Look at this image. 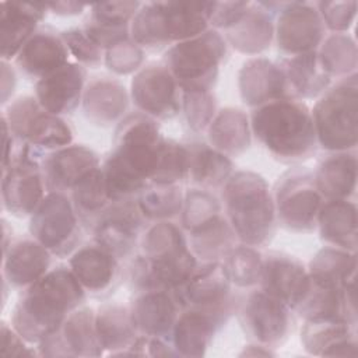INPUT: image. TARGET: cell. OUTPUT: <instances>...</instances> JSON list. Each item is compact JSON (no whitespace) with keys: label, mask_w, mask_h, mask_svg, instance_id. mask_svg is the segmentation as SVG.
I'll return each instance as SVG.
<instances>
[{"label":"cell","mask_w":358,"mask_h":358,"mask_svg":"<svg viewBox=\"0 0 358 358\" xmlns=\"http://www.w3.org/2000/svg\"><path fill=\"white\" fill-rule=\"evenodd\" d=\"M162 137L155 120L141 112L120 120L115 133V150L102 168L112 201L133 200L151 182Z\"/></svg>","instance_id":"1"},{"label":"cell","mask_w":358,"mask_h":358,"mask_svg":"<svg viewBox=\"0 0 358 358\" xmlns=\"http://www.w3.org/2000/svg\"><path fill=\"white\" fill-rule=\"evenodd\" d=\"M85 299V289L67 267L48 271L24 289L13 316V329L28 343H41L56 333Z\"/></svg>","instance_id":"2"},{"label":"cell","mask_w":358,"mask_h":358,"mask_svg":"<svg viewBox=\"0 0 358 358\" xmlns=\"http://www.w3.org/2000/svg\"><path fill=\"white\" fill-rule=\"evenodd\" d=\"M250 129L281 161H301L315 154L317 138L312 113L298 98H282L257 106L250 115Z\"/></svg>","instance_id":"3"},{"label":"cell","mask_w":358,"mask_h":358,"mask_svg":"<svg viewBox=\"0 0 358 358\" xmlns=\"http://www.w3.org/2000/svg\"><path fill=\"white\" fill-rule=\"evenodd\" d=\"M211 1L141 3L130 24L133 42L151 50L183 42L208 29Z\"/></svg>","instance_id":"4"},{"label":"cell","mask_w":358,"mask_h":358,"mask_svg":"<svg viewBox=\"0 0 358 358\" xmlns=\"http://www.w3.org/2000/svg\"><path fill=\"white\" fill-rule=\"evenodd\" d=\"M222 196L228 222L243 245L257 246L273 235L274 200L260 175L236 172L224 185Z\"/></svg>","instance_id":"5"},{"label":"cell","mask_w":358,"mask_h":358,"mask_svg":"<svg viewBox=\"0 0 358 358\" xmlns=\"http://www.w3.org/2000/svg\"><path fill=\"white\" fill-rule=\"evenodd\" d=\"M225 52L224 36L215 29H207L196 38L173 43L164 63L182 92H210Z\"/></svg>","instance_id":"6"},{"label":"cell","mask_w":358,"mask_h":358,"mask_svg":"<svg viewBox=\"0 0 358 358\" xmlns=\"http://www.w3.org/2000/svg\"><path fill=\"white\" fill-rule=\"evenodd\" d=\"M357 74L341 78L327 88L316 102L312 119L317 143L334 152H344L357 145Z\"/></svg>","instance_id":"7"},{"label":"cell","mask_w":358,"mask_h":358,"mask_svg":"<svg viewBox=\"0 0 358 358\" xmlns=\"http://www.w3.org/2000/svg\"><path fill=\"white\" fill-rule=\"evenodd\" d=\"M1 119L20 141L39 154L41 150H59L73 140L70 126L57 115L46 112L36 98L21 96L11 102Z\"/></svg>","instance_id":"8"},{"label":"cell","mask_w":358,"mask_h":358,"mask_svg":"<svg viewBox=\"0 0 358 358\" xmlns=\"http://www.w3.org/2000/svg\"><path fill=\"white\" fill-rule=\"evenodd\" d=\"M274 199L277 218L285 228L308 232L316 227L323 196L313 172L301 166L287 171L277 182Z\"/></svg>","instance_id":"9"},{"label":"cell","mask_w":358,"mask_h":358,"mask_svg":"<svg viewBox=\"0 0 358 358\" xmlns=\"http://www.w3.org/2000/svg\"><path fill=\"white\" fill-rule=\"evenodd\" d=\"M29 232L50 253L66 256L80 241L78 215L64 193L49 192L31 215Z\"/></svg>","instance_id":"10"},{"label":"cell","mask_w":358,"mask_h":358,"mask_svg":"<svg viewBox=\"0 0 358 358\" xmlns=\"http://www.w3.org/2000/svg\"><path fill=\"white\" fill-rule=\"evenodd\" d=\"M35 155L32 148L24 144L13 161L3 168V206L15 217L32 215L45 197L43 173Z\"/></svg>","instance_id":"11"},{"label":"cell","mask_w":358,"mask_h":358,"mask_svg":"<svg viewBox=\"0 0 358 358\" xmlns=\"http://www.w3.org/2000/svg\"><path fill=\"white\" fill-rule=\"evenodd\" d=\"M275 36L278 49L288 57L315 52L323 39L324 24L315 4L305 1L278 3Z\"/></svg>","instance_id":"12"},{"label":"cell","mask_w":358,"mask_h":358,"mask_svg":"<svg viewBox=\"0 0 358 358\" xmlns=\"http://www.w3.org/2000/svg\"><path fill=\"white\" fill-rule=\"evenodd\" d=\"M131 98L141 113L152 119H171L178 115L180 88L165 64H148L131 81Z\"/></svg>","instance_id":"13"},{"label":"cell","mask_w":358,"mask_h":358,"mask_svg":"<svg viewBox=\"0 0 358 358\" xmlns=\"http://www.w3.org/2000/svg\"><path fill=\"white\" fill-rule=\"evenodd\" d=\"M173 295L182 309L194 308L229 315L231 281L222 263L207 262L197 266L192 277Z\"/></svg>","instance_id":"14"},{"label":"cell","mask_w":358,"mask_h":358,"mask_svg":"<svg viewBox=\"0 0 358 358\" xmlns=\"http://www.w3.org/2000/svg\"><path fill=\"white\" fill-rule=\"evenodd\" d=\"M144 218L137 201H113L94 221L95 243L116 259L129 255L136 245Z\"/></svg>","instance_id":"15"},{"label":"cell","mask_w":358,"mask_h":358,"mask_svg":"<svg viewBox=\"0 0 358 358\" xmlns=\"http://www.w3.org/2000/svg\"><path fill=\"white\" fill-rule=\"evenodd\" d=\"M241 319L245 330L262 345L282 343L289 329V308L263 289L248 295Z\"/></svg>","instance_id":"16"},{"label":"cell","mask_w":358,"mask_h":358,"mask_svg":"<svg viewBox=\"0 0 358 358\" xmlns=\"http://www.w3.org/2000/svg\"><path fill=\"white\" fill-rule=\"evenodd\" d=\"M39 350L43 355H101L92 309L78 308L71 312L56 333L39 343Z\"/></svg>","instance_id":"17"},{"label":"cell","mask_w":358,"mask_h":358,"mask_svg":"<svg viewBox=\"0 0 358 358\" xmlns=\"http://www.w3.org/2000/svg\"><path fill=\"white\" fill-rule=\"evenodd\" d=\"M85 77L87 71L81 64L67 63L36 81L35 98L49 113H71L84 95Z\"/></svg>","instance_id":"18"},{"label":"cell","mask_w":358,"mask_h":358,"mask_svg":"<svg viewBox=\"0 0 358 358\" xmlns=\"http://www.w3.org/2000/svg\"><path fill=\"white\" fill-rule=\"evenodd\" d=\"M260 282L266 294L295 309L308 289L309 273L292 256L273 252L263 259Z\"/></svg>","instance_id":"19"},{"label":"cell","mask_w":358,"mask_h":358,"mask_svg":"<svg viewBox=\"0 0 358 358\" xmlns=\"http://www.w3.org/2000/svg\"><path fill=\"white\" fill-rule=\"evenodd\" d=\"M239 91L245 103L260 106L282 98H295L280 64L264 57L248 60L239 71Z\"/></svg>","instance_id":"20"},{"label":"cell","mask_w":358,"mask_h":358,"mask_svg":"<svg viewBox=\"0 0 358 358\" xmlns=\"http://www.w3.org/2000/svg\"><path fill=\"white\" fill-rule=\"evenodd\" d=\"M99 168L98 155L85 145H67L53 151L43 161L42 173L48 193L73 190L90 172Z\"/></svg>","instance_id":"21"},{"label":"cell","mask_w":358,"mask_h":358,"mask_svg":"<svg viewBox=\"0 0 358 358\" xmlns=\"http://www.w3.org/2000/svg\"><path fill=\"white\" fill-rule=\"evenodd\" d=\"M48 4L27 1L0 3V39L1 60L17 57L21 48L38 31V22L43 20Z\"/></svg>","instance_id":"22"},{"label":"cell","mask_w":358,"mask_h":358,"mask_svg":"<svg viewBox=\"0 0 358 358\" xmlns=\"http://www.w3.org/2000/svg\"><path fill=\"white\" fill-rule=\"evenodd\" d=\"M179 303L171 291L148 289L133 302L130 312L138 333L147 337L165 338L172 336L179 316Z\"/></svg>","instance_id":"23"},{"label":"cell","mask_w":358,"mask_h":358,"mask_svg":"<svg viewBox=\"0 0 358 358\" xmlns=\"http://www.w3.org/2000/svg\"><path fill=\"white\" fill-rule=\"evenodd\" d=\"M302 343L315 355L355 357V324L345 319H309L302 329Z\"/></svg>","instance_id":"24"},{"label":"cell","mask_w":358,"mask_h":358,"mask_svg":"<svg viewBox=\"0 0 358 358\" xmlns=\"http://www.w3.org/2000/svg\"><path fill=\"white\" fill-rule=\"evenodd\" d=\"M227 316L225 313L194 308L182 309L172 330L173 345L178 355H204L215 330L222 324Z\"/></svg>","instance_id":"25"},{"label":"cell","mask_w":358,"mask_h":358,"mask_svg":"<svg viewBox=\"0 0 358 358\" xmlns=\"http://www.w3.org/2000/svg\"><path fill=\"white\" fill-rule=\"evenodd\" d=\"M50 252L36 239L10 243L3 252V277L14 288H28L48 273Z\"/></svg>","instance_id":"26"},{"label":"cell","mask_w":358,"mask_h":358,"mask_svg":"<svg viewBox=\"0 0 358 358\" xmlns=\"http://www.w3.org/2000/svg\"><path fill=\"white\" fill-rule=\"evenodd\" d=\"M69 50L60 35L49 28L38 29L21 48L15 57L17 66L38 80L59 70L69 62Z\"/></svg>","instance_id":"27"},{"label":"cell","mask_w":358,"mask_h":358,"mask_svg":"<svg viewBox=\"0 0 358 358\" xmlns=\"http://www.w3.org/2000/svg\"><path fill=\"white\" fill-rule=\"evenodd\" d=\"M69 263L84 289L92 294L108 292L119 275L117 259L98 243L77 249Z\"/></svg>","instance_id":"28"},{"label":"cell","mask_w":358,"mask_h":358,"mask_svg":"<svg viewBox=\"0 0 358 358\" xmlns=\"http://www.w3.org/2000/svg\"><path fill=\"white\" fill-rule=\"evenodd\" d=\"M273 17L263 3H249L245 14L225 31L227 39L243 53H259L270 46Z\"/></svg>","instance_id":"29"},{"label":"cell","mask_w":358,"mask_h":358,"mask_svg":"<svg viewBox=\"0 0 358 358\" xmlns=\"http://www.w3.org/2000/svg\"><path fill=\"white\" fill-rule=\"evenodd\" d=\"M83 106L88 119L96 124H109L120 119L127 108L124 87L109 77H95L83 95Z\"/></svg>","instance_id":"30"},{"label":"cell","mask_w":358,"mask_h":358,"mask_svg":"<svg viewBox=\"0 0 358 358\" xmlns=\"http://www.w3.org/2000/svg\"><path fill=\"white\" fill-rule=\"evenodd\" d=\"M280 66L295 98H315L323 94L330 84L331 76L316 50L289 56Z\"/></svg>","instance_id":"31"},{"label":"cell","mask_w":358,"mask_h":358,"mask_svg":"<svg viewBox=\"0 0 358 358\" xmlns=\"http://www.w3.org/2000/svg\"><path fill=\"white\" fill-rule=\"evenodd\" d=\"M320 236L334 248L355 252L357 208L348 200H326L319 211Z\"/></svg>","instance_id":"32"},{"label":"cell","mask_w":358,"mask_h":358,"mask_svg":"<svg viewBox=\"0 0 358 358\" xmlns=\"http://www.w3.org/2000/svg\"><path fill=\"white\" fill-rule=\"evenodd\" d=\"M316 186L327 200H348L355 192L357 158L348 151L324 158L315 173Z\"/></svg>","instance_id":"33"},{"label":"cell","mask_w":358,"mask_h":358,"mask_svg":"<svg viewBox=\"0 0 358 358\" xmlns=\"http://www.w3.org/2000/svg\"><path fill=\"white\" fill-rule=\"evenodd\" d=\"M208 138L211 147L227 157L243 152L250 144L248 116L239 109L221 110L210 123Z\"/></svg>","instance_id":"34"},{"label":"cell","mask_w":358,"mask_h":358,"mask_svg":"<svg viewBox=\"0 0 358 358\" xmlns=\"http://www.w3.org/2000/svg\"><path fill=\"white\" fill-rule=\"evenodd\" d=\"M95 326L101 345L106 350L131 348L138 337L130 309L122 305L99 306Z\"/></svg>","instance_id":"35"},{"label":"cell","mask_w":358,"mask_h":358,"mask_svg":"<svg viewBox=\"0 0 358 358\" xmlns=\"http://www.w3.org/2000/svg\"><path fill=\"white\" fill-rule=\"evenodd\" d=\"M189 176L204 190L225 185L232 172L231 159L207 144H190Z\"/></svg>","instance_id":"36"},{"label":"cell","mask_w":358,"mask_h":358,"mask_svg":"<svg viewBox=\"0 0 358 358\" xmlns=\"http://www.w3.org/2000/svg\"><path fill=\"white\" fill-rule=\"evenodd\" d=\"M236 235L228 220L214 217L199 228L190 231L192 253L207 262H217L236 246ZM206 262V263H207Z\"/></svg>","instance_id":"37"},{"label":"cell","mask_w":358,"mask_h":358,"mask_svg":"<svg viewBox=\"0 0 358 358\" xmlns=\"http://www.w3.org/2000/svg\"><path fill=\"white\" fill-rule=\"evenodd\" d=\"M355 252L340 248H323L310 262L309 277L330 285L344 288L355 278Z\"/></svg>","instance_id":"38"},{"label":"cell","mask_w":358,"mask_h":358,"mask_svg":"<svg viewBox=\"0 0 358 358\" xmlns=\"http://www.w3.org/2000/svg\"><path fill=\"white\" fill-rule=\"evenodd\" d=\"M112 203L101 166L90 172L73 189V206L83 221L94 222Z\"/></svg>","instance_id":"39"},{"label":"cell","mask_w":358,"mask_h":358,"mask_svg":"<svg viewBox=\"0 0 358 358\" xmlns=\"http://www.w3.org/2000/svg\"><path fill=\"white\" fill-rule=\"evenodd\" d=\"M183 201L179 185L151 183L137 199L143 215L148 220H165L176 215L182 211Z\"/></svg>","instance_id":"40"},{"label":"cell","mask_w":358,"mask_h":358,"mask_svg":"<svg viewBox=\"0 0 358 358\" xmlns=\"http://www.w3.org/2000/svg\"><path fill=\"white\" fill-rule=\"evenodd\" d=\"M222 266L229 281L238 287H252L262 280L263 259L253 246H235L224 256Z\"/></svg>","instance_id":"41"},{"label":"cell","mask_w":358,"mask_h":358,"mask_svg":"<svg viewBox=\"0 0 358 358\" xmlns=\"http://www.w3.org/2000/svg\"><path fill=\"white\" fill-rule=\"evenodd\" d=\"M189 176V150L186 145L172 140H165L155 172L150 183L154 185H179Z\"/></svg>","instance_id":"42"},{"label":"cell","mask_w":358,"mask_h":358,"mask_svg":"<svg viewBox=\"0 0 358 358\" xmlns=\"http://www.w3.org/2000/svg\"><path fill=\"white\" fill-rule=\"evenodd\" d=\"M330 76H344L355 70V43L344 32L330 35L319 53Z\"/></svg>","instance_id":"43"},{"label":"cell","mask_w":358,"mask_h":358,"mask_svg":"<svg viewBox=\"0 0 358 358\" xmlns=\"http://www.w3.org/2000/svg\"><path fill=\"white\" fill-rule=\"evenodd\" d=\"M183 225L193 231L214 217L220 215V203L207 190H193L187 194L183 206Z\"/></svg>","instance_id":"44"},{"label":"cell","mask_w":358,"mask_h":358,"mask_svg":"<svg viewBox=\"0 0 358 358\" xmlns=\"http://www.w3.org/2000/svg\"><path fill=\"white\" fill-rule=\"evenodd\" d=\"M141 3L138 1H109L94 4L91 17L88 21L113 27V28H130L131 20L138 11Z\"/></svg>","instance_id":"45"},{"label":"cell","mask_w":358,"mask_h":358,"mask_svg":"<svg viewBox=\"0 0 358 358\" xmlns=\"http://www.w3.org/2000/svg\"><path fill=\"white\" fill-rule=\"evenodd\" d=\"M182 106L189 126L203 130L210 126L215 113V102L211 92H182Z\"/></svg>","instance_id":"46"},{"label":"cell","mask_w":358,"mask_h":358,"mask_svg":"<svg viewBox=\"0 0 358 358\" xmlns=\"http://www.w3.org/2000/svg\"><path fill=\"white\" fill-rule=\"evenodd\" d=\"M67 50L83 64L96 67L102 62V49L98 48L84 32V29H69L60 32Z\"/></svg>","instance_id":"47"},{"label":"cell","mask_w":358,"mask_h":358,"mask_svg":"<svg viewBox=\"0 0 358 358\" xmlns=\"http://www.w3.org/2000/svg\"><path fill=\"white\" fill-rule=\"evenodd\" d=\"M144 60L143 49L130 41H124L106 50L105 64L116 74H129L136 71Z\"/></svg>","instance_id":"48"},{"label":"cell","mask_w":358,"mask_h":358,"mask_svg":"<svg viewBox=\"0 0 358 358\" xmlns=\"http://www.w3.org/2000/svg\"><path fill=\"white\" fill-rule=\"evenodd\" d=\"M324 27L331 31H345L355 18V1H320L316 4Z\"/></svg>","instance_id":"49"},{"label":"cell","mask_w":358,"mask_h":358,"mask_svg":"<svg viewBox=\"0 0 358 358\" xmlns=\"http://www.w3.org/2000/svg\"><path fill=\"white\" fill-rule=\"evenodd\" d=\"M6 355H34L35 352L25 345V340L6 323H1V351Z\"/></svg>","instance_id":"50"},{"label":"cell","mask_w":358,"mask_h":358,"mask_svg":"<svg viewBox=\"0 0 358 358\" xmlns=\"http://www.w3.org/2000/svg\"><path fill=\"white\" fill-rule=\"evenodd\" d=\"M84 4H78V3H48V8L53 10L55 14H60V15H76L83 13L84 10Z\"/></svg>","instance_id":"51"}]
</instances>
